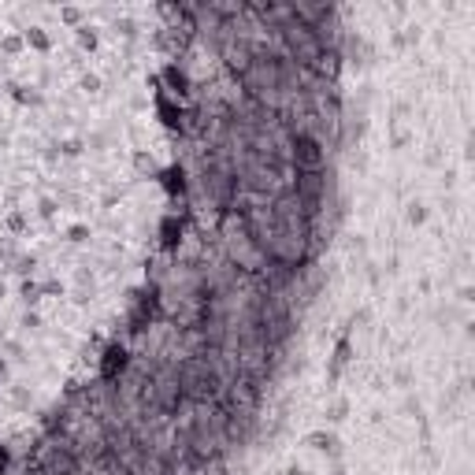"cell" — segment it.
<instances>
[{"label":"cell","instance_id":"7a4b0ae2","mask_svg":"<svg viewBox=\"0 0 475 475\" xmlns=\"http://www.w3.org/2000/svg\"><path fill=\"white\" fill-rule=\"evenodd\" d=\"M123 372H127V349L111 345L108 353H104V360H100V379H104V383H115Z\"/></svg>","mask_w":475,"mask_h":475},{"label":"cell","instance_id":"3957f363","mask_svg":"<svg viewBox=\"0 0 475 475\" xmlns=\"http://www.w3.org/2000/svg\"><path fill=\"white\" fill-rule=\"evenodd\" d=\"M167 82L175 85V93H186V74L182 71H175V67H167Z\"/></svg>","mask_w":475,"mask_h":475},{"label":"cell","instance_id":"277c9868","mask_svg":"<svg viewBox=\"0 0 475 475\" xmlns=\"http://www.w3.org/2000/svg\"><path fill=\"white\" fill-rule=\"evenodd\" d=\"M308 442L316 445V449H334V438H330V434H312Z\"/></svg>","mask_w":475,"mask_h":475},{"label":"cell","instance_id":"8992f818","mask_svg":"<svg viewBox=\"0 0 475 475\" xmlns=\"http://www.w3.org/2000/svg\"><path fill=\"white\" fill-rule=\"evenodd\" d=\"M0 375H4V360H0Z\"/></svg>","mask_w":475,"mask_h":475},{"label":"cell","instance_id":"5b68a950","mask_svg":"<svg viewBox=\"0 0 475 475\" xmlns=\"http://www.w3.org/2000/svg\"><path fill=\"white\" fill-rule=\"evenodd\" d=\"M175 234H182V226H178L175 219H167V223H164V238H167V245H175Z\"/></svg>","mask_w":475,"mask_h":475},{"label":"cell","instance_id":"6da1fadb","mask_svg":"<svg viewBox=\"0 0 475 475\" xmlns=\"http://www.w3.org/2000/svg\"><path fill=\"white\" fill-rule=\"evenodd\" d=\"M327 153H323V141L316 134H293V167L297 171H323Z\"/></svg>","mask_w":475,"mask_h":475}]
</instances>
